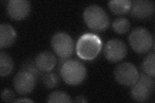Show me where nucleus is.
<instances>
[{
    "label": "nucleus",
    "instance_id": "1",
    "mask_svg": "<svg viewBox=\"0 0 155 103\" xmlns=\"http://www.w3.org/2000/svg\"><path fill=\"white\" fill-rule=\"evenodd\" d=\"M60 72L67 84L76 86L84 81L87 76L85 66L80 61L72 59H61Z\"/></svg>",
    "mask_w": 155,
    "mask_h": 103
},
{
    "label": "nucleus",
    "instance_id": "2",
    "mask_svg": "<svg viewBox=\"0 0 155 103\" xmlns=\"http://www.w3.org/2000/svg\"><path fill=\"white\" fill-rule=\"evenodd\" d=\"M102 43L100 38L92 33L82 35L78 41L76 50L78 56L84 60H93L100 53Z\"/></svg>",
    "mask_w": 155,
    "mask_h": 103
},
{
    "label": "nucleus",
    "instance_id": "3",
    "mask_svg": "<svg viewBox=\"0 0 155 103\" xmlns=\"http://www.w3.org/2000/svg\"><path fill=\"white\" fill-rule=\"evenodd\" d=\"M84 19L87 27L97 32L105 31L109 24L107 14L102 8L96 5H91L85 9Z\"/></svg>",
    "mask_w": 155,
    "mask_h": 103
},
{
    "label": "nucleus",
    "instance_id": "4",
    "mask_svg": "<svg viewBox=\"0 0 155 103\" xmlns=\"http://www.w3.org/2000/svg\"><path fill=\"white\" fill-rule=\"evenodd\" d=\"M129 41L131 48L138 53H147L153 45V38L151 33L142 27L135 28L130 32Z\"/></svg>",
    "mask_w": 155,
    "mask_h": 103
},
{
    "label": "nucleus",
    "instance_id": "5",
    "mask_svg": "<svg viewBox=\"0 0 155 103\" xmlns=\"http://www.w3.org/2000/svg\"><path fill=\"white\" fill-rule=\"evenodd\" d=\"M51 46L56 54L61 59H68L74 51V41L65 32H58L53 36Z\"/></svg>",
    "mask_w": 155,
    "mask_h": 103
},
{
    "label": "nucleus",
    "instance_id": "6",
    "mask_svg": "<svg viewBox=\"0 0 155 103\" xmlns=\"http://www.w3.org/2000/svg\"><path fill=\"white\" fill-rule=\"evenodd\" d=\"M114 77L119 84L132 86L138 80L139 72L137 67L132 63H122L115 68Z\"/></svg>",
    "mask_w": 155,
    "mask_h": 103
},
{
    "label": "nucleus",
    "instance_id": "7",
    "mask_svg": "<svg viewBox=\"0 0 155 103\" xmlns=\"http://www.w3.org/2000/svg\"><path fill=\"white\" fill-rule=\"evenodd\" d=\"M127 47L120 40L113 39L109 41L104 47V56L112 63H117L122 60L127 55Z\"/></svg>",
    "mask_w": 155,
    "mask_h": 103
},
{
    "label": "nucleus",
    "instance_id": "8",
    "mask_svg": "<svg viewBox=\"0 0 155 103\" xmlns=\"http://www.w3.org/2000/svg\"><path fill=\"white\" fill-rule=\"evenodd\" d=\"M36 77L25 71L19 72L14 78V89L18 94L26 95L31 93L35 87Z\"/></svg>",
    "mask_w": 155,
    "mask_h": 103
},
{
    "label": "nucleus",
    "instance_id": "9",
    "mask_svg": "<svg viewBox=\"0 0 155 103\" xmlns=\"http://www.w3.org/2000/svg\"><path fill=\"white\" fill-rule=\"evenodd\" d=\"M31 11V5L27 0H11L7 4V13L14 20L20 21L26 18Z\"/></svg>",
    "mask_w": 155,
    "mask_h": 103
},
{
    "label": "nucleus",
    "instance_id": "10",
    "mask_svg": "<svg viewBox=\"0 0 155 103\" xmlns=\"http://www.w3.org/2000/svg\"><path fill=\"white\" fill-rule=\"evenodd\" d=\"M131 15L135 18L143 19L151 17L154 12V2L148 0H137L132 3Z\"/></svg>",
    "mask_w": 155,
    "mask_h": 103
},
{
    "label": "nucleus",
    "instance_id": "11",
    "mask_svg": "<svg viewBox=\"0 0 155 103\" xmlns=\"http://www.w3.org/2000/svg\"><path fill=\"white\" fill-rule=\"evenodd\" d=\"M56 58L48 51L41 52L35 58V64L38 70L42 72H49L54 69L56 65Z\"/></svg>",
    "mask_w": 155,
    "mask_h": 103
},
{
    "label": "nucleus",
    "instance_id": "12",
    "mask_svg": "<svg viewBox=\"0 0 155 103\" xmlns=\"http://www.w3.org/2000/svg\"><path fill=\"white\" fill-rule=\"evenodd\" d=\"M16 37V32L11 24L3 23L0 25V48H8L12 45Z\"/></svg>",
    "mask_w": 155,
    "mask_h": 103
},
{
    "label": "nucleus",
    "instance_id": "13",
    "mask_svg": "<svg viewBox=\"0 0 155 103\" xmlns=\"http://www.w3.org/2000/svg\"><path fill=\"white\" fill-rule=\"evenodd\" d=\"M153 92L147 87L142 82L137 81L134 85L132 86L130 94L133 99L138 102L147 101Z\"/></svg>",
    "mask_w": 155,
    "mask_h": 103
},
{
    "label": "nucleus",
    "instance_id": "14",
    "mask_svg": "<svg viewBox=\"0 0 155 103\" xmlns=\"http://www.w3.org/2000/svg\"><path fill=\"white\" fill-rule=\"evenodd\" d=\"M108 5L114 14L122 15L130 11L132 2L130 0H112L109 2Z\"/></svg>",
    "mask_w": 155,
    "mask_h": 103
},
{
    "label": "nucleus",
    "instance_id": "15",
    "mask_svg": "<svg viewBox=\"0 0 155 103\" xmlns=\"http://www.w3.org/2000/svg\"><path fill=\"white\" fill-rule=\"evenodd\" d=\"M14 62L12 57L3 52L0 53V75L2 77L8 76L13 70Z\"/></svg>",
    "mask_w": 155,
    "mask_h": 103
},
{
    "label": "nucleus",
    "instance_id": "16",
    "mask_svg": "<svg viewBox=\"0 0 155 103\" xmlns=\"http://www.w3.org/2000/svg\"><path fill=\"white\" fill-rule=\"evenodd\" d=\"M155 54L152 52L144 59L142 63V70L147 75L154 77L155 67H154Z\"/></svg>",
    "mask_w": 155,
    "mask_h": 103
},
{
    "label": "nucleus",
    "instance_id": "17",
    "mask_svg": "<svg viewBox=\"0 0 155 103\" xmlns=\"http://www.w3.org/2000/svg\"><path fill=\"white\" fill-rule=\"evenodd\" d=\"M112 26L114 32L122 34L129 31L130 27V23L127 18L121 17L115 19Z\"/></svg>",
    "mask_w": 155,
    "mask_h": 103
},
{
    "label": "nucleus",
    "instance_id": "18",
    "mask_svg": "<svg viewBox=\"0 0 155 103\" xmlns=\"http://www.w3.org/2000/svg\"><path fill=\"white\" fill-rule=\"evenodd\" d=\"M48 102H71V97L64 92L55 91L48 95Z\"/></svg>",
    "mask_w": 155,
    "mask_h": 103
},
{
    "label": "nucleus",
    "instance_id": "19",
    "mask_svg": "<svg viewBox=\"0 0 155 103\" xmlns=\"http://www.w3.org/2000/svg\"><path fill=\"white\" fill-rule=\"evenodd\" d=\"M42 81L46 88L52 89L58 85L59 78L55 73H47L43 76Z\"/></svg>",
    "mask_w": 155,
    "mask_h": 103
},
{
    "label": "nucleus",
    "instance_id": "20",
    "mask_svg": "<svg viewBox=\"0 0 155 103\" xmlns=\"http://www.w3.org/2000/svg\"><path fill=\"white\" fill-rule=\"evenodd\" d=\"M21 70L25 71L27 72L31 73L32 75H33L36 77V79H38V78L40 77L41 76L40 72H41L38 70V68H37L35 64V62L32 60L27 61L24 63L21 67Z\"/></svg>",
    "mask_w": 155,
    "mask_h": 103
},
{
    "label": "nucleus",
    "instance_id": "21",
    "mask_svg": "<svg viewBox=\"0 0 155 103\" xmlns=\"http://www.w3.org/2000/svg\"><path fill=\"white\" fill-rule=\"evenodd\" d=\"M138 81L142 82L143 85H145L147 87H148L149 89L153 92L154 89V84H155L154 77L149 76L143 72L139 74V78H138Z\"/></svg>",
    "mask_w": 155,
    "mask_h": 103
},
{
    "label": "nucleus",
    "instance_id": "22",
    "mask_svg": "<svg viewBox=\"0 0 155 103\" xmlns=\"http://www.w3.org/2000/svg\"><path fill=\"white\" fill-rule=\"evenodd\" d=\"M2 99L4 102H14V99H15V95L12 90L5 89L2 92Z\"/></svg>",
    "mask_w": 155,
    "mask_h": 103
},
{
    "label": "nucleus",
    "instance_id": "23",
    "mask_svg": "<svg viewBox=\"0 0 155 103\" xmlns=\"http://www.w3.org/2000/svg\"><path fill=\"white\" fill-rule=\"evenodd\" d=\"M87 101L86 98L83 95H79L76 97V100L74 101L75 102H87Z\"/></svg>",
    "mask_w": 155,
    "mask_h": 103
},
{
    "label": "nucleus",
    "instance_id": "24",
    "mask_svg": "<svg viewBox=\"0 0 155 103\" xmlns=\"http://www.w3.org/2000/svg\"><path fill=\"white\" fill-rule=\"evenodd\" d=\"M34 101L31 99H27V98H22V99H19L16 101H14V102H33Z\"/></svg>",
    "mask_w": 155,
    "mask_h": 103
}]
</instances>
